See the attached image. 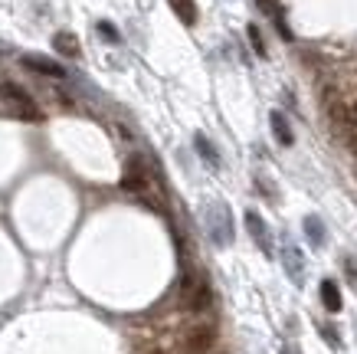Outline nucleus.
I'll list each match as a JSON object with an SVG mask.
<instances>
[{
    "label": "nucleus",
    "instance_id": "6e6552de",
    "mask_svg": "<svg viewBox=\"0 0 357 354\" xmlns=\"http://www.w3.org/2000/svg\"><path fill=\"white\" fill-rule=\"evenodd\" d=\"M213 341H217V325L213 322H197L194 328L187 332V344H190V351H206Z\"/></svg>",
    "mask_w": 357,
    "mask_h": 354
},
{
    "label": "nucleus",
    "instance_id": "4468645a",
    "mask_svg": "<svg viewBox=\"0 0 357 354\" xmlns=\"http://www.w3.org/2000/svg\"><path fill=\"white\" fill-rule=\"evenodd\" d=\"M305 236H308L312 246H321V243H325V223H321L314 214L305 216Z\"/></svg>",
    "mask_w": 357,
    "mask_h": 354
},
{
    "label": "nucleus",
    "instance_id": "ddd939ff",
    "mask_svg": "<svg viewBox=\"0 0 357 354\" xmlns=\"http://www.w3.org/2000/svg\"><path fill=\"white\" fill-rule=\"evenodd\" d=\"M321 302H325V309L328 311H341V289H337V282L335 279H325L321 282Z\"/></svg>",
    "mask_w": 357,
    "mask_h": 354
},
{
    "label": "nucleus",
    "instance_id": "f03ea898",
    "mask_svg": "<svg viewBox=\"0 0 357 354\" xmlns=\"http://www.w3.org/2000/svg\"><path fill=\"white\" fill-rule=\"evenodd\" d=\"M181 302H184V309H190V311H206L213 305V292H210L204 276L187 272L184 279H181Z\"/></svg>",
    "mask_w": 357,
    "mask_h": 354
},
{
    "label": "nucleus",
    "instance_id": "a211bd4d",
    "mask_svg": "<svg viewBox=\"0 0 357 354\" xmlns=\"http://www.w3.org/2000/svg\"><path fill=\"white\" fill-rule=\"evenodd\" d=\"M344 272H347V279L357 282V263L354 259H344Z\"/></svg>",
    "mask_w": 357,
    "mask_h": 354
},
{
    "label": "nucleus",
    "instance_id": "7ed1b4c3",
    "mask_svg": "<svg viewBox=\"0 0 357 354\" xmlns=\"http://www.w3.org/2000/svg\"><path fill=\"white\" fill-rule=\"evenodd\" d=\"M206 233L217 246H229L233 243V216H229V207L213 200L206 207Z\"/></svg>",
    "mask_w": 357,
    "mask_h": 354
},
{
    "label": "nucleus",
    "instance_id": "9d476101",
    "mask_svg": "<svg viewBox=\"0 0 357 354\" xmlns=\"http://www.w3.org/2000/svg\"><path fill=\"white\" fill-rule=\"evenodd\" d=\"M269 121H272V135L279 138V145H295V135H292V128H289V118L282 115V112H272L269 115Z\"/></svg>",
    "mask_w": 357,
    "mask_h": 354
},
{
    "label": "nucleus",
    "instance_id": "9b49d317",
    "mask_svg": "<svg viewBox=\"0 0 357 354\" xmlns=\"http://www.w3.org/2000/svg\"><path fill=\"white\" fill-rule=\"evenodd\" d=\"M53 46H56V53L66 56V59H79V40L73 36V33H56L53 36Z\"/></svg>",
    "mask_w": 357,
    "mask_h": 354
},
{
    "label": "nucleus",
    "instance_id": "f257e3e1",
    "mask_svg": "<svg viewBox=\"0 0 357 354\" xmlns=\"http://www.w3.org/2000/svg\"><path fill=\"white\" fill-rule=\"evenodd\" d=\"M325 112L335 131L347 141V148L357 154V98H344L331 92V96H325Z\"/></svg>",
    "mask_w": 357,
    "mask_h": 354
},
{
    "label": "nucleus",
    "instance_id": "39448f33",
    "mask_svg": "<svg viewBox=\"0 0 357 354\" xmlns=\"http://www.w3.org/2000/svg\"><path fill=\"white\" fill-rule=\"evenodd\" d=\"M20 63H23V69H30V73H36V75H46V79H66V75H69L63 63H56V59L40 56V53L20 56Z\"/></svg>",
    "mask_w": 357,
    "mask_h": 354
},
{
    "label": "nucleus",
    "instance_id": "dca6fc26",
    "mask_svg": "<svg viewBox=\"0 0 357 354\" xmlns=\"http://www.w3.org/2000/svg\"><path fill=\"white\" fill-rule=\"evenodd\" d=\"M249 40H252V50H256V56H269V50H266V40H262L259 27H249Z\"/></svg>",
    "mask_w": 357,
    "mask_h": 354
},
{
    "label": "nucleus",
    "instance_id": "0eeeda50",
    "mask_svg": "<svg viewBox=\"0 0 357 354\" xmlns=\"http://www.w3.org/2000/svg\"><path fill=\"white\" fill-rule=\"evenodd\" d=\"M121 187L128 193H138V197H144L148 200V191H151V181H148V174H144V168H141L138 161H131L128 168H125V177H121Z\"/></svg>",
    "mask_w": 357,
    "mask_h": 354
},
{
    "label": "nucleus",
    "instance_id": "423d86ee",
    "mask_svg": "<svg viewBox=\"0 0 357 354\" xmlns=\"http://www.w3.org/2000/svg\"><path fill=\"white\" fill-rule=\"evenodd\" d=\"M246 230H249V236L256 239V246H259L266 256H275V249H272V236H269V226H266V220H262L256 210H246Z\"/></svg>",
    "mask_w": 357,
    "mask_h": 354
},
{
    "label": "nucleus",
    "instance_id": "1a4fd4ad",
    "mask_svg": "<svg viewBox=\"0 0 357 354\" xmlns=\"http://www.w3.org/2000/svg\"><path fill=\"white\" fill-rule=\"evenodd\" d=\"M282 263H285L289 279H292L295 286H302V279H305V259H302V253H298V246H295V243H285V246H282Z\"/></svg>",
    "mask_w": 357,
    "mask_h": 354
},
{
    "label": "nucleus",
    "instance_id": "f3484780",
    "mask_svg": "<svg viewBox=\"0 0 357 354\" xmlns=\"http://www.w3.org/2000/svg\"><path fill=\"white\" fill-rule=\"evenodd\" d=\"M98 33H102V36H105V40H109V43H121V33L115 30V27H112V23H98Z\"/></svg>",
    "mask_w": 357,
    "mask_h": 354
},
{
    "label": "nucleus",
    "instance_id": "6ab92c4d",
    "mask_svg": "<svg viewBox=\"0 0 357 354\" xmlns=\"http://www.w3.org/2000/svg\"><path fill=\"white\" fill-rule=\"evenodd\" d=\"M256 3H259V7H262L266 13H275V10H272V0H256Z\"/></svg>",
    "mask_w": 357,
    "mask_h": 354
},
{
    "label": "nucleus",
    "instance_id": "20e7f679",
    "mask_svg": "<svg viewBox=\"0 0 357 354\" xmlns=\"http://www.w3.org/2000/svg\"><path fill=\"white\" fill-rule=\"evenodd\" d=\"M0 102L10 108L17 118H30V121H36V118H40L36 102H33V98L26 96L20 86H13V82H0Z\"/></svg>",
    "mask_w": 357,
    "mask_h": 354
},
{
    "label": "nucleus",
    "instance_id": "f8f14e48",
    "mask_svg": "<svg viewBox=\"0 0 357 354\" xmlns=\"http://www.w3.org/2000/svg\"><path fill=\"white\" fill-rule=\"evenodd\" d=\"M167 3H171V10L177 13L181 23H187V27L197 23V0H167Z\"/></svg>",
    "mask_w": 357,
    "mask_h": 354
},
{
    "label": "nucleus",
    "instance_id": "2eb2a0df",
    "mask_svg": "<svg viewBox=\"0 0 357 354\" xmlns=\"http://www.w3.org/2000/svg\"><path fill=\"white\" fill-rule=\"evenodd\" d=\"M194 145H197V151H200V158H204V161L210 164V168H220L217 148H213V145L206 141V135H200V131H197V135H194Z\"/></svg>",
    "mask_w": 357,
    "mask_h": 354
}]
</instances>
